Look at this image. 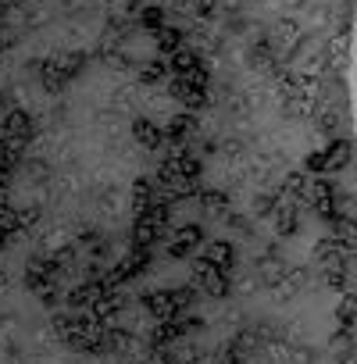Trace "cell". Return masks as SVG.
<instances>
[{
	"label": "cell",
	"instance_id": "cell-6",
	"mask_svg": "<svg viewBox=\"0 0 357 364\" xmlns=\"http://www.w3.org/2000/svg\"><path fill=\"white\" fill-rule=\"evenodd\" d=\"M143 26H146L150 33H161V29H164V11H161V8H146V11H143Z\"/></svg>",
	"mask_w": 357,
	"mask_h": 364
},
{
	"label": "cell",
	"instance_id": "cell-7",
	"mask_svg": "<svg viewBox=\"0 0 357 364\" xmlns=\"http://www.w3.org/2000/svg\"><path fill=\"white\" fill-rule=\"evenodd\" d=\"M208 261L211 264H229L233 261V247H211L208 250Z\"/></svg>",
	"mask_w": 357,
	"mask_h": 364
},
{
	"label": "cell",
	"instance_id": "cell-2",
	"mask_svg": "<svg viewBox=\"0 0 357 364\" xmlns=\"http://www.w3.org/2000/svg\"><path fill=\"white\" fill-rule=\"evenodd\" d=\"M197 240H201V229H193V225H186V229H178V232H175V247H171V254H175V257H183V254H190V250L197 247Z\"/></svg>",
	"mask_w": 357,
	"mask_h": 364
},
{
	"label": "cell",
	"instance_id": "cell-3",
	"mask_svg": "<svg viewBox=\"0 0 357 364\" xmlns=\"http://www.w3.org/2000/svg\"><path fill=\"white\" fill-rule=\"evenodd\" d=\"M157 36V47L164 50V54H178V50H183V33H178V29H161V33H154Z\"/></svg>",
	"mask_w": 357,
	"mask_h": 364
},
{
	"label": "cell",
	"instance_id": "cell-4",
	"mask_svg": "<svg viewBox=\"0 0 357 364\" xmlns=\"http://www.w3.org/2000/svg\"><path fill=\"white\" fill-rule=\"evenodd\" d=\"M136 139H139L143 146H157V143H161V132L154 129V122L139 118V122H136Z\"/></svg>",
	"mask_w": 357,
	"mask_h": 364
},
{
	"label": "cell",
	"instance_id": "cell-9",
	"mask_svg": "<svg viewBox=\"0 0 357 364\" xmlns=\"http://www.w3.org/2000/svg\"><path fill=\"white\" fill-rule=\"evenodd\" d=\"M353 118H357V43H353Z\"/></svg>",
	"mask_w": 357,
	"mask_h": 364
},
{
	"label": "cell",
	"instance_id": "cell-5",
	"mask_svg": "<svg viewBox=\"0 0 357 364\" xmlns=\"http://www.w3.org/2000/svg\"><path fill=\"white\" fill-rule=\"evenodd\" d=\"M190 129H193V118H190V114H178L175 122H168V136H171V139H183Z\"/></svg>",
	"mask_w": 357,
	"mask_h": 364
},
{
	"label": "cell",
	"instance_id": "cell-1",
	"mask_svg": "<svg viewBox=\"0 0 357 364\" xmlns=\"http://www.w3.org/2000/svg\"><path fill=\"white\" fill-rule=\"evenodd\" d=\"M197 282H201L208 293H215V296H218V293H225V279H222V272H218L211 261H204V264L197 268Z\"/></svg>",
	"mask_w": 357,
	"mask_h": 364
},
{
	"label": "cell",
	"instance_id": "cell-8",
	"mask_svg": "<svg viewBox=\"0 0 357 364\" xmlns=\"http://www.w3.org/2000/svg\"><path fill=\"white\" fill-rule=\"evenodd\" d=\"M161 79H164V65H161V61L146 65V72H143V82H161Z\"/></svg>",
	"mask_w": 357,
	"mask_h": 364
}]
</instances>
